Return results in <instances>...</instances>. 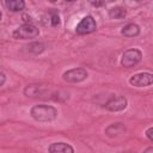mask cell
I'll return each instance as SVG.
<instances>
[{
  "label": "cell",
  "mask_w": 153,
  "mask_h": 153,
  "mask_svg": "<svg viewBox=\"0 0 153 153\" xmlns=\"http://www.w3.org/2000/svg\"><path fill=\"white\" fill-rule=\"evenodd\" d=\"M30 114H31V117L38 122H50L56 118L57 110L51 105L38 104L32 106Z\"/></svg>",
  "instance_id": "1"
},
{
  "label": "cell",
  "mask_w": 153,
  "mask_h": 153,
  "mask_svg": "<svg viewBox=\"0 0 153 153\" xmlns=\"http://www.w3.org/2000/svg\"><path fill=\"white\" fill-rule=\"evenodd\" d=\"M39 33V30L32 25V24H23L18 26L13 31V37L17 39H29V38H35Z\"/></svg>",
  "instance_id": "2"
},
{
  "label": "cell",
  "mask_w": 153,
  "mask_h": 153,
  "mask_svg": "<svg viewBox=\"0 0 153 153\" xmlns=\"http://www.w3.org/2000/svg\"><path fill=\"white\" fill-rule=\"evenodd\" d=\"M142 59V53L139 50V49H128L123 53L122 55V59H121V63L123 67L126 68H130V67H134L136 66Z\"/></svg>",
  "instance_id": "3"
},
{
  "label": "cell",
  "mask_w": 153,
  "mask_h": 153,
  "mask_svg": "<svg viewBox=\"0 0 153 153\" xmlns=\"http://www.w3.org/2000/svg\"><path fill=\"white\" fill-rule=\"evenodd\" d=\"M96 29H97V23L93 19V17L92 16H86L76 25L75 31H76L78 35H87V33H91V32L96 31Z\"/></svg>",
  "instance_id": "4"
},
{
  "label": "cell",
  "mask_w": 153,
  "mask_h": 153,
  "mask_svg": "<svg viewBox=\"0 0 153 153\" xmlns=\"http://www.w3.org/2000/svg\"><path fill=\"white\" fill-rule=\"evenodd\" d=\"M62 78L67 82H80L87 78V72L84 68H73L65 72Z\"/></svg>",
  "instance_id": "5"
},
{
  "label": "cell",
  "mask_w": 153,
  "mask_h": 153,
  "mask_svg": "<svg viewBox=\"0 0 153 153\" xmlns=\"http://www.w3.org/2000/svg\"><path fill=\"white\" fill-rule=\"evenodd\" d=\"M129 82L133 86H136V87L149 86V85L153 84V74H151V73H137V74H134L129 79Z\"/></svg>",
  "instance_id": "6"
},
{
  "label": "cell",
  "mask_w": 153,
  "mask_h": 153,
  "mask_svg": "<svg viewBox=\"0 0 153 153\" xmlns=\"http://www.w3.org/2000/svg\"><path fill=\"white\" fill-rule=\"evenodd\" d=\"M105 108L110 111H121L127 108V99L123 96H115L105 103Z\"/></svg>",
  "instance_id": "7"
},
{
  "label": "cell",
  "mask_w": 153,
  "mask_h": 153,
  "mask_svg": "<svg viewBox=\"0 0 153 153\" xmlns=\"http://www.w3.org/2000/svg\"><path fill=\"white\" fill-rule=\"evenodd\" d=\"M49 153H74V149L71 145L65 142H54L48 148Z\"/></svg>",
  "instance_id": "8"
},
{
  "label": "cell",
  "mask_w": 153,
  "mask_h": 153,
  "mask_svg": "<svg viewBox=\"0 0 153 153\" xmlns=\"http://www.w3.org/2000/svg\"><path fill=\"white\" fill-rule=\"evenodd\" d=\"M121 32L126 37H135L140 33V27H139V25H136L134 23H130V24H127L126 26H123Z\"/></svg>",
  "instance_id": "9"
},
{
  "label": "cell",
  "mask_w": 153,
  "mask_h": 153,
  "mask_svg": "<svg viewBox=\"0 0 153 153\" xmlns=\"http://www.w3.org/2000/svg\"><path fill=\"white\" fill-rule=\"evenodd\" d=\"M124 130H126V127H124L122 123H114V124L109 126V127L105 129V133H106V135H109V136H117V135L122 134Z\"/></svg>",
  "instance_id": "10"
},
{
  "label": "cell",
  "mask_w": 153,
  "mask_h": 153,
  "mask_svg": "<svg viewBox=\"0 0 153 153\" xmlns=\"http://www.w3.org/2000/svg\"><path fill=\"white\" fill-rule=\"evenodd\" d=\"M126 16H127V10L124 7L117 6L109 10V17L111 19H123Z\"/></svg>",
  "instance_id": "11"
},
{
  "label": "cell",
  "mask_w": 153,
  "mask_h": 153,
  "mask_svg": "<svg viewBox=\"0 0 153 153\" xmlns=\"http://www.w3.org/2000/svg\"><path fill=\"white\" fill-rule=\"evenodd\" d=\"M24 93L27 97H41L43 94V90H42V86H38V85H29L24 90Z\"/></svg>",
  "instance_id": "12"
},
{
  "label": "cell",
  "mask_w": 153,
  "mask_h": 153,
  "mask_svg": "<svg viewBox=\"0 0 153 153\" xmlns=\"http://www.w3.org/2000/svg\"><path fill=\"white\" fill-rule=\"evenodd\" d=\"M5 5L7 6L8 10H11L13 12H18L25 7V2L23 0H8L5 2Z\"/></svg>",
  "instance_id": "13"
},
{
  "label": "cell",
  "mask_w": 153,
  "mask_h": 153,
  "mask_svg": "<svg viewBox=\"0 0 153 153\" xmlns=\"http://www.w3.org/2000/svg\"><path fill=\"white\" fill-rule=\"evenodd\" d=\"M48 19H49L48 20L49 22V25H51L54 27H56V26L60 25V16H59V12L57 11H55V10L50 11L48 13Z\"/></svg>",
  "instance_id": "14"
},
{
  "label": "cell",
  "mask_w": 153,
  "mask_h": 153,
  "mask_svg": "<svg viewBox=\"0 0 153 153\" xmlns=\"http://www.w3.org/2000/svg\"><path fill=\"white\" fill-rule=\"evenodd\" d=\"M27 48H29V51H31V53H33V54H39V53L43 51L44 45H43L42 43H37V42H35V43L29 44Z\"/></svg>",
  "instance_id": "15"
},
{
  "label": "cell",
  "mask_w": 153,
  "mask_h": 153,
  "mask_svg": "<svg viewBox=\"0 0 153 153\" xmlns=\"http://www.w3.org/2000/svg\"><path fill=\"white\" fill-rule=\"evenodd\" d=\"M146 136H147L149 140L153 141V127H151V128H148V129L146 130Z\"/></svg>",
  "instance_id": "16"
},
{
  "label": "cell",
  "mask_w": 153,
  "mask_h": 153,
  "mask_svg": "<svg viewBox=\"0 0 153 153\" xmlns=\"http://www.w3.org/2000/svg\"><path fill=\"white\" fill-rule=\"evenodd\" d=\"M0 75H1V82H0V85L2 86V85L5 84V78H6V76H5V73H4V72H1V74H0Z\"/></svg>",
  "instance_id": "17"
},
{
  "label": "cell",
  "mask_w": 153,
  "mask_h": 153,
  "mask_svg": "<svg viewBox=\"0 0 153 153\" xmlns=\"http://www.w3.org/2000/svg\"><path fill=\"white\" fill-rule=\"evenodd\" d=\"M143 153H153V147H147V148L143 151Z\"/></svg>",
  "instance_id": "18"
},
{
  "label": "cell",
  "mask_w": 153,
  "mask_h": 153,
  "mask_svg": "<svg viewBox=\"0 0 153 153\" xmlns=\"http://www.w3.org/2000/svg\"><path fill=\"white\" fill-rule=\"evenodd\" d=\"M92 5L93 6H102V5H104V2H92Z\"/></svg>",
  "instance_id": "19"
},
{
  "label": "cell",
  "mask_w": 153,
  "mask_h": 153,
  "mask_svg": "<svg viewBox=\"0 0 153 153\" xmlns=\"http://www.w3.org/2000/svg\"><path fill=\"white\" fill-rule=\"evenodd\" d=\"M118 153H133V152H129V151H124V152H118Z\"/></svg>",
  "instance_id": "20"
}]
</instances>
